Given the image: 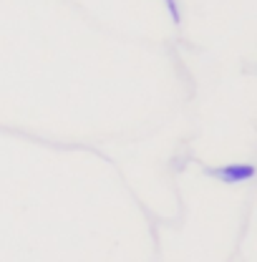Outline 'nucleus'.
<instances>
[{"mask_svg": "<svg viewBox=\"0 0 257 262\" xmlns=\"http://www.w3.org/2000/svg\"><path fill=\"white\" fill-rule=\"evenodd\" d=\"M209 177L225 182V184H240V182H247L255 177V166L252 164H229L222 169H204Z\"/></svg>", "mask_w": 257, "mask_h": 262, "instance_id": "1", "label": "nucleus"}]
</instances>
